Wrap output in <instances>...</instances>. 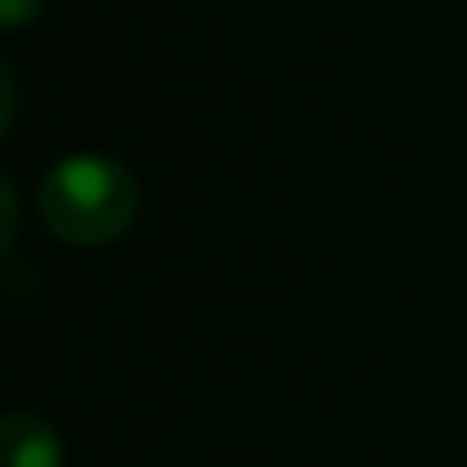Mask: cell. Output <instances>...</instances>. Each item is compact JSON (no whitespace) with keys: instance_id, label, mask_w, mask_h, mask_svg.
I'll use <instances>...</instances> for the list:
<instances>
[{"instance_id":"5b68a950","label":"cell","mask_w":467,"mask_h":467,"mask_svg":"<svg viewBox=\"0 0 467 467\" xmlns=\"http://www.w3.org/2000/svg\"><path fill=\"white\" fill-rule=\"evenodd\" d=\"M0 88H5V115H0V129H15V69H0Z\"/></svg>"},{"instance_id":"277c9868","label":"cell","mask_w":467,"mask_h":467,"mask_svg":"<svg viewBox=\"0 0 467 467\" xmlns=\"http://www.w3.org/2000/svg\"><path fill=\"white\" fill-rule=\"evenodd\" d=\"M0 202H5V248H15V234H19V192H15V179L5 174L0 179Z\"/></svg>"},{"instance_id":"6da1fadb","label":"cell","mask_w":467,"mask_h":467,"mask_svg":"<svg viewBox=\"0 0 467 467\" xmlns=\"http://www.w3.org/2000/svg\"><path fill=\"white\" fill-rule=\"evenodd\" d=\"M138 179L106 151H74L42 174L37 215L69 248H106L138 220Z\"/></svg>"},{"instance_id":"3957f363","label":"cell","mask_w":467,"mask_h":467,"mask_svg":"<svg viewBox=\"0 0 467 467\" xmlns=\"http://www.w3.org/2000/svg\"><path fill=\"white\" fill-rule=\"evenodd\" d=\"M42 10L47 0H0V24H5V33H24Z\"/></svg>"},{"instance_id":"7a4b0ae2","label":"cell","mask_w":467,"mask_h":467,"mask_svg":"<svg viewBox=\"0 0 467 467\" xmlns=\"http://www.w3.org/2000/svg\"><path fill=\"white\" fill-rule=\"evenodd\" d=\"M0 444H5V462L0 467H60L65 462L60 431L47 417L24 412V408L0 421Z\"/></svg>"}]
</instances>
